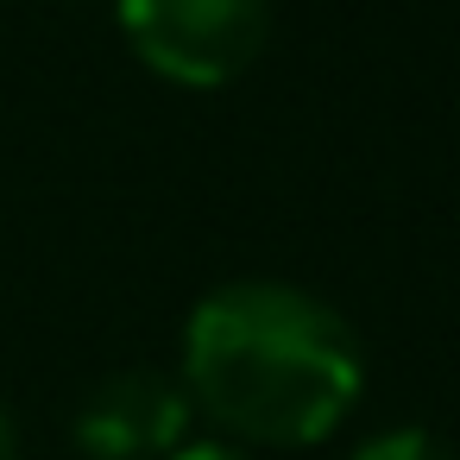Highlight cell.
I'll return each instance as SVG.
<instances>
[{
	"label": "cell",
	"mask_w": 460,
	"mask_h": 460,
	"mask_svg": "<svg viewBox=\"0 0 460 460\" xmlns=\"http://www.w3.org/2000/svg\"><path fill=\"white\" fill-rule=\"evenodd\" d=\"M183 391L234 447H315L366 385L347 315L303 284L234 278L183 322Z\"/></svg>",
	"instance_id": "obj_1"
},
{
	"label": "cell",
	"mask_w": 460,
	"mask_h": 460,
	"mask_svg": "<svg viewBox=\"0 0 460 460\" xmlns=\"http://www.w3.org/2000/svg\"><path fill=\"white\" fill-rule=\"evenodd\" d=\"M139 64L177 89L246 76L271 32V0H114Z\"/></svg>",
	"instance_id": "obj_2"
},
{
	"label": "cell",
	"mask_w": 460,
	"mask_h": 460,
	"mask_svg": "<svg viewBox=\"0 0 460 460\" xmlns=\"http://www.w3.org/2000/svg\"><path fill=\"white\" fill-rule=\"evenodd\" d=\"M190 391L177 372L120 366L76 410V447L89 460H164L190 435Z\"/></svg>",
	"instance_id": "obj_3"
},
{
	"label": "cell",
	"mask_w": 460,
	"mask_h": 460,
	"mask_svg": "<svg viewBox=\"0 0 460 460\" xmlns=\"http://www.w3.org/2000/svg\"><path fill=\"white\" fill-rule=\"evenodd\" d=\"M353 460H460L435 429H422V422H397V429H378V435H366L359 447H353Z\"/></svg>",
	"instance_id": "obj_4"
},
{
	"label": "cell",
	"mask_w": 460,
	"mask_h": 460,
	"mask_svg": "<svg viewBox=\"0 0 460 460\" xmlns=\"http://www.w3.org/2000/svg\"><path fill=\"white\" fill-rule=\"evenodd\" d=\"M164 460H252V454L234 447V441H183V447H171Z\"/></svg>",
	"instance_id": "obj_5"
},
{
	"label": "cell",
	"mask_w": 460,
	"mask_h": 460,
	"mask_svg": "<svg viewBox=\"0 0 460 460\" xmlns=\"http://www.w3.org/2000/svg\"><path fill=\"white\" fill-rule=\"evenodd\" d=\"M0 460H13V416H7V403H0Z\"/></svg>",
	"instance_id": "obj_6"
}]
</instances>
